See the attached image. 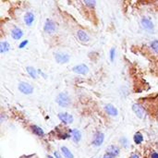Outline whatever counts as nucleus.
I'll use <instances>...</instances> for the list:
<instances>
[{
    "mask_svg": "<svg viewBox=\"0 0 158 158\" xmlns=\"http://www.w3.org/2000/svg\"><path fill=\"white\" fill-rule=\"evenodd\" d=\"M55 103L61 107H69L71 105V98L67 93H59L55 97Z\"/></svg>",
    "mask_w": 158,
    "mask_h": 158,
    "instance_id": "f257e3e1",
    "label": "nucleus"
},
{
    "mask_svg": "<svg viewBox=\"0 0 158 158\" xmlns=\"http://www.w3.org/2000/svg\"><path fill=\"white\" fill-rule=\"evenodd\" d=\"M141 24L146 32L152 33L155 32V24L152 21V19L148 17H142L141 19Z\"/></svg>",
    "mask_w": 158,
    "mask_h": 158,
    "instance_id": "f03ea898",
    "label": "nucleus"
},
{
    "mask_svg": "<svg viewBox=\"0 0 158 158\" xmlns=\"http://www.w3.org/2000/svg\"><path fill=\"white\" fill-rule=\"evenodd\" d=\"M18 89L21 94H25V95H30L33 93V87L32 84H30L28 82H24V81H21L19 82L18 85Z\"/></svg>",
    "mask_w": 158,
    "mask_h": 158,
    "instance_id": "7ed1b4c3",
    "label": "nucleus"
},
{
    "mask_svg": "<svg viewBox=\"0 0 158 158\" xmlns=\"http://www.w3.org/2000/svg\"><path fill=\"white\" fill-rule=\"evenodd\" d=\"M44 30L48 34H53L57 30V25L51 19H46L44 25Z\"/></svg>",
    "mask_w": 158,
    "mask_h": 158,
    "instance_id": "20e7f679",
    "label": "nucleus"
},
{
    "mask_svg": "<svg viewBox=\"0 0 158 158\" xmlns=\"http://www.w3.org/2000/svg\"><path fill=\"white\" fill-rule=\"evenodd\" d=\"M54 58L55 59L58 63L59 64H66L68 63L69 59H70V57L69 55L65 53V52H57L54 54Z\"/></svg>",
    "mask_w": 158,
    "mask_h": 158,
    "instance_id": "39448f33",
    "label": "nucleus"
},
{
    "mask_svg": "<svg viewBox=\"0 0 158 158\" xmlns=\"http://www.w3.org/2000/svg\"><path fill=\"white\" fill-rule=\"evenodd\" d=\"M58 118L60 119V121L62 123L68 125V124H71L73 122V116L70 115L69 113H67V112H61V113L58 114Z\"/></svg>",
    "mask_w": 158,
    "mask_h": 158,
    "instance_id": "423d86ee",
    "label": "nucleus"
},
{
    "mask_svg": "<svg viewBox=\"0 0 158 158\" xmlns=\"http://www.w3.org/2000/svg\"><path fill=\"white\" fill-rule=\"evenodd\" d=\"M132 108V111H133V113L136 115V116L140 119H142L144 118L145 116V110L143 109V107L139 105V104H133L131 106Z\"/></svg>",
    "mask_w": 158,
    "mask_h": 158,
    "instance_id": "0eeeda50",
    "label": "nucleus"
},
{
    "mask_svg": "<svg viewBox=\"0 0 158 158\" xmlns=\"http://www.w3.org/2000/svg\"><path fill=\"white\" fill-rule=\"evenodd\" d=\"M72 71L79 75H87L89 72V68L86 64H79L72 68Z\"/></svg>",
    "mask_w": 158,
    "mask_h": 158,
    "instance_id": "6e6552de",
    "label": "nucleus"
},
{
    "mask_svg": "<svg viewBox=\"0 0 158 158\" xmlns=\"http://www.w3.org/2000/svg\"><path fill=\"white\" fill-rule=\"evenodd\" d=\"M104 141H105V134L102 131H97L94 134V140H93V145L96 147L101 146L103 144Z\"/></svg>",
    "mask_w": 158,
    "mask_h": 158,
    "instance_id": "1a4fd4ad",
    "label": "nucleus"
},
{
    "mask_svg": "<svg viewBox=\"0 0 158 158\" xmlns=\"http://www.w3.org/2000/svg\"><path fill=\"white\" fill-rule=\"evenodd\" d=\"M105 111L106 114H108L110 116H116L119 115V110L114 105L107 104L105 105Z\"/></svg>",
    "mask_w": 158,
    "mask_h": 158,
    "instance_id": "9d476101",
    "label": "nucleus"
},
{
    "mask_svg": "<svg viewBox=\"0 0 158 158\" xmlns=\"http://www.w3.org/2000/svg\"><path fill=\"white\" fill-rule=\"evenodd\" d=\"M34 19H35L34 14L33 12H30V11H28V12L25 13L24 17H23L24 23L26 24L27 26H32L33 21H34Z\"/></svg>",
    "mask_w": 158,
    "mask_h": 158,
    "instance_id": "9b49d317",
    "label": "nucleus"
},
{
    "mask_svg": "<svg viewBox=\"0 0 158 158\" xmlns=\"http://www.w3.org/2000/svg\"><path fill=\"white\" fill-rule=\"evenodd\" d=\"M77 37L78 39L82 43H87L90 41V36L88 35V33L83 30H79L77 32Z\"/></svg>",
    "mask_w": 158,
    "mask_h": 158,
    "instance_id": "f8f14e48",
    "label": "nucleus"
},
{
    "mask_svg": "<svg viewBox=\"0 0 158 158\" xmlns=\"http://www.w3.org/2000/svg\"><path fill=\"white\" fill-rule=\"evenodd\" d=\"M119 152H120V149L116 145H109L107 148H106V154H109L114 157L119 156Z\"/></svg>",
    "mask_w": 158,
    "mask_h": 158,
    "instance_id": "ddd939ff",
    "label": "nucleus"
},
{
    "mask_svg": "<svg viewBox=\"0 0 158 158\" xmlns=\"http://www.w3.org/2000/svg\"><path fill=\"white\" fill-rule=\"evenodd\" d=\"M11 37L14 39V40H19L23 36V32L21 29H19V27H15L11 30Z\"/></svg>",
    "mask_w": 158,
    "mask_h": 158,
    "instance_id": "4468645a",
    "label": "nucleus"
},
{
    "mask_svg": "<svg viewBox=\"0 0 158 158\" xmlns=\"http://www.w3.org/2000/svg\"><path fill=\"white\" fill-rule=\"evenodd\" d=\"M71 139L75 143H79L81 140V132L78 129L71 130Z\"/></svg>",
    "mask_w": 158,
    "mask_h": 158,
    "instance_id": "2eb2a0df",
    "label": "nucleus"
},
{
    "mask_svg": "<svg viewBox=\"0 0 158 158\" xmlns=\"http://www.w3.org/2000/svg\"><path fill=\"white\" fill-rule=\"evenodd\" d=\"M30 130L33 134L37 135L39 137H43L44 136V131L43 130V129L41 128L39 126H36V125H32L30 126Z\"/></svg>",
    "mask_w": 158,
    "mask_h": 158,
    "instance_id": "dca6fc26",
    "label": "nucleus"
},
{
    "mask_svg": "<svg viewBox=\"0 0 158 158\" xmlns=\"http://www.w3.org/2000/svg\"><path fill=\"white\" fill-rule=\"evenodd\" d=\"M61 150V152H62V155L65 158H74V155L72 152H70V150L68 148V147L66 146H62L60 148Z\"/></svg>",
    "mask_w": 158,
    "mask_h": 158,
    "instance_id": "f3484780",
    "label": "nucleus"
},
{
    "mask_svg": "<svg viewBox=\"0 0 158 158\" xmlns=\"http://www.w3.org/2000/svg\"><path fill=\"white\" fill-rule=\"evenodd\" d=\"M26 71L30 77H32L33 79H36L38 77V71L33 67H30V66L29 67H26Z\"/></svg>",
    "mask_w": 158,
    "mask_h": 158,
    "instance_id": "a211bd4d",
    "label": "nucleus"
},
{
    "mask_svg": "<svg viewBox=\"0 0 158 158\" xmlns=\"http://www.w3.org/2000/svg\"><path fill=\"white\" fill-rule=\"evenodd\" d=\"M10 50V44L7 41H3V42L0 43V51L1 53H7Z\"/></svg>",
    "mask_w": 158,
    "mask_h": 158,
    "instance_id": "6ab92c4d",
    "label": "nucleus"
},
{
    "mask_svg": "<svg viewBox=\"0 0 158 158\" xmlns=\"http://www.w3.org/2000/svg\"><path fill=\"white\" fill-rule=\"evenodd\" d=\"M143 135H142L141 132H136V133L134 134L133 136V141L136 144H141L142 143V141H143Z\"/></svg>",
    "mask_w": 158,
    "mask_h": 158,
    "instance_id": "aec40b11",
    "label": "nucleus"
},
{
    "mask_svg": "<svg viewBox=\"0 0 158 158\" xmlns=\"http://www.w3.org/2000/svg\"><path fill=\"white\" fill-rule=\"evenodd\" d=\"M119 143L125 149L129 148V146H130V141H129L128 138H126V137H121V138L119 139Z\"/></svg>",
    "mask_w": 158,
    "mask_h": 158,
    "instance_id": "412c9836",
    "label": "nucleus"
},
{
    "mask_svg": "<svg viewBox=\"0 0 158 158\" xmlns=\"http://www.w3.org/2000/svg\"><path fill=\"white\" fill-rule=\"evenodd\" d=\"M150 47L152 50V52L158 54V40H154L150 43Z\"/></svg>",
    "mask_w": 158,
    "mask_h": 158,
    "instance_id": "4be33fe9",
    "label": "nucleus"
},
{
    "mask_svg": "<svg viewBox=\"0 0 158 158\" xmlns=\"http://www.w3.org/2000/svg\"><path fill=\"white\" fill-rule=\"evenodd\" d=\"M109 58H110V60L113 62L115 60V58H116V48L115 47H112L110 49V53H109Z\"/></svg>",
    "mask_w": 158,
    "mask_h": 158,
    "instance_id": "5701e85b",
    "label": "nucleus"
},
{
    "mask_svg": "<svg viewBox=\"0 0 158 158\" xmlns=\"http://www.w3.org/2000/svg\"><path fill=\"white\" fill-rule=\"evenodd\" d=\"M83 3L86 5V6L89 7V8H94V6L96 5V2H95V1H84Z\"/></svg>",
    "mask_w": 158,
    "mask_h": 158,
    "instance_id": "b1692460",
    "label": "nucleus"
},
{
    "mask_svg": "<svg viewBox=\"0 0 158 158\" xmlns=\"http://www.w3.org/2000/svg\"><path fill=\"white\" fill-rule=\"evenodd\" d=\"M29 43V41L28 40H24L23 42H21L19 44V48H23V47H25L27 45V44Z\"/></svg>",
    "mask_w": 158,
    "mask_h": 158,
    "instance_id": "393cba45",
    "label": "nucleus"
},
{
    "mask_svg": "<svg viewBox=\"0 0 158 158\" xmlns=\"http://www.w3.org/2000/svg\"><path fill=\"white\" fill-rule=\"evenodd\" d=\"M130 158H140V155L137 152H131Z\"/></svg>",
    "mask_w": 158,
    "mask_h": 158,
    "instance_id": "a878e982",
    "label": "nucleus"
},
{
    "mask_svg": "<svg viewBox=\"0 0 158 158\" xmlns=\"http://www.w3.org/2000/svg\"><path fill=\"white\" fill-rule=\"evenodd\" d=\"M37 71H38V73L41 75V76H42V77L43 78H45V79H46L47 78V75L46 74H45L44 72H43V71H42V69H37Z\"/></svg>",
    "mask_w": 158,
    "mask_h": 158,
    "instance_id": "bb28decb",
    "label": "nucleus"
},
{
    "mask_svg": "<svg viewBox=\"0 0 158 158\" xmlns=\"http://www.w3.org/2000/svg\"><path fill=\"white\" fill-rule=\"evenodd\" d=\"M54 155H55V158H62V155H61L59 154V152H58V151L54 152Z\"/></svg>",
    "mask_w": 158,
    "mask_h": 158,
    "instance_id": "cd10ccee",
    "label": "nucleus"
},
{
    "mask_svg": "<svg viewBox=\"0 0 158 158\" xmlns=\"http://www.w3.org/2000/svg\"><path fill=\"white\" fill-rule=\"evenodd\" d=\"M151 158H158V152H152L151 154Z\"/></svg>",
    "mask_w": 158,
    "mask_h": 158,
    "instance_id": "c85d7f7f",
    "label": "nucleus"
},
{
    "mask_svg": "<svg viewBox=\"0 0 158 158\" xmlns=\"http://www.w3.org/2000/svg\"><path fill=\"white\" fill-rule=\"evenodd\" d=\"M103 158H115L114 156H112L111 155H109V154H105L104 156H103Z\"/></svg>",
    "mask_w": 158,
    "mask_h": 158,
    "instance_id": "c756f323",
    "label": "nucleus"
},
{
    "mask_svg": "<svg viewBox=\"0 0 158 158\" xmlns=\"http://www.w3.org/2000/svg\"><path fill=\"white\" fill-rule=\"evenodd\" d=\"M47 158H55V157H53L52 155H47Z\"/></svg>",
    "mask_w": 158,
    "mask_h": 158,
    "instance_id": "7c9ffc66",
    "label": "nucleus"
}]
</instances>
